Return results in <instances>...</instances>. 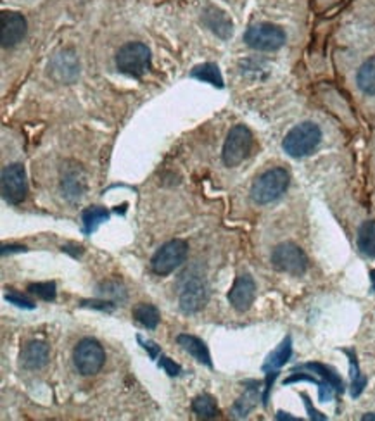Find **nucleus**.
Wrapping results in <instances>:
<instances>
[{"label": "nucleus", "instance_id": "1", "mask_svg": "<svg viewBox=\"0 0 375 421\" xmlns=\"http://www.w3.org/2000/svg\"><path fill=\"white\" fill-rule=\"evenodd\" d=\"M322 142V130L318 124L305 121L299 123L289 133L286 135L282 147H284L286 154L294 159H301L310 155L311 152L317 149Z\"/></svg>", "mask_w": 375, "mask_h": 421}, {"label": "nucleus", "instance_id": "10", "mask_svg": "<svg viewBox=\"0 0 375 421\" xmlns=\"http://www.w3.org/2000/svg\"><path fill=\"white\" fill-rule=\"evenodd\" d=\"M207 299H210V290L205 280L201 276L187 278L180 290V310L185 315H194L206 306Z\"/></svg>", "mask_w": 375, "mask_h": 421}, {"label": "nucleus", "instance_id": "21", "mask_svg": "<svg viewBox=\"0 0 375 421\" xmlns=\"http://www.w3.org/2000/svg\"><path fill=\"white\" fill-rule=\"evenodd\" d=\"M301 368L320 375L327 383L332 385L334 390H336L337 394H342V392H344V383H342V378L337 375L336 370H332V368L325 366V364H320V363H306V364H303Z\"/></svg>", "mask_w": 375, "mask_h": 421}, {"label": "nucleus", "instance_id": "36", "mask_svg": "<svg viewBox=\"0 0 375 421\" xmlns=\"http://www.w3.org/2000/svg\"><path fill=\"white\" fill-rule=\"evenodd\" d=\"M370 282H372V290L375 292V270L370 271Z\"/></svg>", "mask_w": 375, "mask_h": 421}, {"label": "nucleus", "instance_id": "23", "mask_svg": "<svg viewBox=\"0 0 375 421\" xmlns=\"http://www.w3.org/2000/svg\"><path fill=\"white\" fill-rule=\"evenodd\" d=\"M192 411L199 416V418H202V420L217 418V416H218L217 400H214L213 397L207 395V394H202V395L195 397V399L192 400Z\"/></svg>", "mask_w": 375, "mask_h": 421}, {"label": "nucleus", "instance_id": "28", "mask_svg": "<svg viewBox=\"0 0 375 421\" xmlns=\"http://www.w3.org/2000/svg\"><path fill=\"white\" fill-rule=\"evenodd\" d=\"M6 300H9V302L14 304V306L23 307V310H35V304L31 302L30 299L23 297V295L16 294V292H9V294L6 295Z\"/></svg>", "mask_w": 375, "mask_h": 421}, {"label": "nucleus", "instance_id": "20", "mask_svg": "<svg viewBox=\"0 0 375 421\" xmlns=\"http://www.w3.org/2000/svg\"><path fill=\"white\" fill-rule=\"evenodd\" d=\"M107 219H109V211L104 209V207L101 206L87 207V209L82 212L83 231H85L87 235L94 234V231L97 230L104 222H107Z\"/></svg>", "mask_w": 375, "mask_h": 421}, {"label": "nucleus", "instance_id": "12", "mask_svg": "<svg viewBox=\"0 0 375 421\" xmlns=\"http://www.w3.org/2000/svg\"><path fill=\"white\" fill-rule=\"evenodd\" d=\"M256 299V283H254L251 275H241L234 282L232 288L229 292V302L232 304L235 311L244 312L253 306Z\"/></svg>", "mask_w": 375, "mask_h": 421}, {"label": "nucleus", "instance_id": "2", "mask_svg": "<svg viewBox=\"0 0 375 421\" xmlns=\"http://www.w3.org/2000/svg\"><path fill=\"white\" fill-rule=\"evenodd\" d=\"M289 173L284 168H272L254 180L251 197L256 204H270L281 199L289 187Z\"/></svg>", "mask_w": 375, "mask_h": 421}, {"label": "nucleus", "instance_id": "32", "mask_svg": "<svg viewBox=\"0 0 375 421\" xmlns=\"http://www.w3.org/2000/svg\"><path fill=\"white\" fill-rule=\"evenodd\" d=\"M138 342L142 344V347L146 349V351H149V354H151V358L153 359H156L159 356V347L156 346L154 342H151V340H142L141 337H138Z\"/></svg>", "mask_w": 375, "mask_h": 421}, {"label": "nucleus", "instance_id": "30", "mask_svg": "<svg viewBox=\"0 0 375 421\" xmlns=\"http://www.w3.org/2000/svg\"><path fill=\"white\" fill-rule=\"evenodd\" d=\"M301 397H303V400H305V406H306V409H308V415L311 420H315V421H325L327 420V416L322 415V412H318L317 409L311 406V400L308 399V395L301 394Z\"/></svg>", "mask_w": 375, "mask_h": 421}, {"label": "nucleus", "instance_id": "7", "mask_svg": "<svg viewBox=\"0 0 375 421\" xmlns=\"http://www.w3.org/2000/svg\"><path fill=\"white\" fill-rule=\"evenodd\" d=\"M73 361L80 375L92 376L101 371L104 361H106V352L97 340L83 339L75 347Z\"/></svg>", "mask_w": 375, "mask_h": 421}, {"label": "nucleus", "instance_id": "15", "mask_svg": "<svg viewBox=\"0 0 375 421\" xmlns=\"http://www.w3.org/2000/svg\"><path fill=\"white\" fill-rule=\"evenodd\" d=\"M290 356H293V340H290V337H286L281 346L266 358L265 364H263V371L278 370L290 359Z\"/></svg>", "mask_w": 375, "mask_h": 421}, {"label": "nucleus", "instance_id": "19", "mask_svg": "<svg viewBox=\"0 0 375 421\" xmlns=\"http://www.w3.org/2000/svg\"><path fill=\"white\" fill-rule=\"evenodd\" d=\"M358 88L366 95H375V58L366 59L357 75Z\"/></svg>", "mask_w": 375, "mask_h": 421}, {"label": "nucleus", "instance_id": "29", "mask_svg": "<svg viewBox=\"0 0 375 421\" xmlns=\"http://www.w3.org/2000/svg\"><path fill=\"white\" fill-rule=\"evenodd\" d=\"M159 366L168 373L170 376L180 375V366H178V364H175L173 361H171L170 358H166V356H161V359H159Z\"/></svg>", "mask_w": 375, "mask_h": 421}, {"label": "nucleus", "instance_id": "13", "mask_svg": "<svg viewBox=\"0 0 375 421\" xmlns=\"http://www.w3.org/2000/svg\"><path fill=\"white\" fill-rule=\"evenodd\" d=\"M49 363V346L38 340L28 342L21 351V364L26 370H40Z\"/></svg>", "mask_w": 375, "mask_h": 421}, {"label": "nucleus", "instance_id": "35", "mask_svg": "<svg viewBox=\"0 0 375 421\" xmlns=\"http://www.w3.org/2000/svg\"><path fill=\"white\" fill-rule=\"evenodd\" d=\"M363 421H369V420H375V412H369V415H363L362 416Z\"/></svg>", "mask_w": 375, "mask_h": 421}, {"label": "nucleus", "instance_id": "8", "mask_svg": "<svg viewBox=\"0 0 375 421\" xmlns=\"http://www.w3.org/2000/svg\"><path fill=\"white\" fill-rule=\"evenodd\" d=\"M0 190H2V197L7 204H21L26 199V173L23 164L14 163L9 164L2 170L0 176Z\"/></svg>", "mask_w": 375, "mask_h": 421}, {"label": "nucleus", "instance_id": "26", "mask_svg": "<svg viewBox=\"0 0 375 421\" xmlns=\"http://www.w3.org/2000/svg\"><path fill=\"white\" fill-rule=\"evenodd\" d=\"M349 354V370H351V395L353 397H358L363 392V388H365L366 385V378L360 373V366H358L357 359H354V356Z\"/></svg>", "mask_w": 375, "mask_h": 421}, {"label": "nucleus", "instance_id": "27", "mask_svg": "<svg viewBox=\"0 0 375 421\" xmlns=\"http://www.w3.org/2000/svg\"><path fill=\"white\" fill-rule=\"evenodd\" d=\"M28 290H30V294H35V295H37V297H40L42 300H47V302L54 300L55 299V294H58V290H55V283L54 282L31 283V285L28 287Z\"/></svg>", "mask_w": 375, "mask_h": 421}, {"label": "nucleus", "instance_id": "34", "mask_svg": "<svg viewBox=\"0 0 375 421\" xmlns=\"http://www.w3.org/2000/svg\"><path fill=\"white\" fill-rule=\"evenodd\" d=\"M275 418H277V420H290V421H296L298 420V418H294V416L287 415V412H284V411H278Z\"/></svg>", "mask_w": 375, "mask_h": 421}, {"label": "nucleus", "instance_id": "24", "mask_svg": "<svg viewBox=\"0 0 375 421\" xmlns=\"http://www.w3.org/2000/svg\"><path fill=\"white\" fill-rule=\"evenodd\" d=\"M256 403H258V388L249 387L246 390V394L235 403L234 416L235 418H246V416L253 411V408L256 406Z\"/></svg>", "mask_w": 375, "mask_h": 421}, {"label": "nucleus", "instance_id": "3", "mask_svg": "<svg viewBox=\"0 0 375 421\" xmlns=\"http://www.w3.org/2000/svg\"><path fill=\"white\" fill-rule=\"evenodd\" d=\"M116 67L123 75L142 78L151 67V50L141 42L125 43L116 54Z\"/></svg>", "mask_w": 375, "mask_h": 421}, {"label": "nucleus", "instance_id": "16", "mask_svg": "<svg viewBox=\"0 0 375 421\" xmlns=\"http://www.w3.org/2000/svg\"><path fill=\"white\" fill-rule=\"evenodd\" d=\"M206 25L211 28L217 35H220L222 38H227L232 35V21L227 18L225 13H222L217 7H210L206 11Z\"/></svg>", "mask_w": 375, "mask_h": 421}, {"label": "nucleus", "instance_id": "31", "mask_svg": "<svg viewBox=\"0 0 375 421\" xmlns=\"http://www.w3.org/2000/svg\"><path fill=\"white\" fill-rule=\"evenodd\" d=\"M294 382H311V383L320 385V382H317V378H313V376H310V375H303V373H299V375L289 376V378H287L284 382V385H289V383H294Z\"/></svg>", "mask_w": 375, "mask_h": 421}, {"label": "nucleus", "instance_id": "11", "mask_svg": "<svg viewBox=\"0 0 375 421\" xmlns=\"http://www.w3.org/2000/svg\"><path fill=\"white\" fill-rule=\"evenodd\" d=\"M26 35V19L13 11L0 14V42L2 47H14Z\"/></svg>", "mask_w": 375, "mask_h": 421}, {"label": "nucleus", "instance_id": "5", "mask_svg": "<svg viewBox=\"0 0 375 421\" xmlns=\"http://www.w3.org/2000/svg\"><path fill=\"white\" fill-rule=\"evenodd\" d=\"M244 42L254 50L273 52L286 43V33L281 26L272 25V23H259V25L247 28Z\"/></svg>", "mask_w": 375, "mask_h": 421}, {"label": "nucleus", "instance_id": "33", "mask_svg": "<svg viewBox=\"0 0 375 421\" xmlns=\"http://www.w3.org/2000/svg\"><path fill=\"white\" fill-rule=\"evenodd\" d=\"M7 251H9V252H23V251H26V247H21V246H11V247H7V246H4L2 247V254H6Z\"/></svg>", "mask_w": 375, "mask_h": 421}, {"label": "nucleus", "instance_id": "14", "mask_svg": "<svg viewBox=\"0 0 375 421\" xmlns=\"http://www.w3.org/2000/svg\"><path fill=\"white\" fill-rule=\"evenodd\" d=\"M177 342L178 346H182V349L185 352H189L190 356H192L194 359H197L199 363L206 364V366H213V363H211V356H210V349L206 347V344L202 342L201 339H197V337L194 335H187V334H182L177 337Z\"/></svg>", "mask_w": 375, "mask_h": 421}, {"label": "nucleus", "instance_id": "17", "mask_svg": "<svg viewBox=\"0 0 375 421\" xmlns=\"http://www.w3.org/2000/svg\"><path fill=\"white\" fill-rule=\"evenodd\" d=\"M131 315H134L135 322L141 323L147 330H154L159 324V319H161L158 307L147 302H138L137 306L134 307V311H131Z\"/></svg>", "mask_w": 375, "mask_h": 421}, {"label": "nucleus", "instance_id": "6", "mask_svg": "<svg viewBox=\"0 0 375 421\" xmlns=\"http://www.w3.org/2000/svg\"><path fill=\"white\" fill-rule=\"evenodd\" d=\"M272 264L278 271L287 273V275L301 276L308 270V258L296 244L284 242L273 248Z\"/></svg>", "mask_w": 375, "mask_h": 421}, {"label": "nucleus", "instance_id": "22", "mask_svg": "<svg viewBox=\"0 0 375 421\" xmlns=\"http://www.w3.org/2000/svg\"><path fill=\"white\" fill-rule=\"evenodd\" d=\"M190 75H192V78L201 80V82L210 83V85L223 88V78L217 64L206 62V64H201V66H195Z\"/></svg>", "mask_w": 375, "mask_h": 421}, {"label": "nucleus", "instance_id": "4", "mask_svg": "<svg viewBox=\"0 0 375 421\" xmlns=\"http://www.w3.org/2000/svg\"><path fill=\"white\" fill-rule=\"evenodd\" d=\"M251 149H253V135H251L249 128L244 124H237L229 131L225 143H223V163L229 168L239 166L249 155Z\"/></svg>", "mask_w": 375, "mask_h": 421}, {"label": "nucleus", "instance_id": "25", "mask_svg": "<svg viewBox=\"0 0 375 421\" xmlns=\"http://www.w3.org/2000/svg\"><path fill=\"white\" fill-rule=\"evenodd\" d=\"M83 190H85V182L78 178V171H70V173L65 175V178H62V192H65L66 197L80 199Z\"/></svg>", "mask_w": 375, "mask_h": 421}, {"label": "nucleus", "instance_id": "9", "mask_svg": "<svg viewBox=\"0 0 375 421\" xmlns=\"http://www.w3.org/2000/svg\"><path fill=\"white\" fill-rule=\"evenodd\" d=\"M187 251H189V247L183 240H170L168 244H165L156 252L153 261H151V268L156 275H170L185 261Z\"/></svg>", "mask_w": 375, "mask_h": 421}, {"label": "nucleus", "instance_id": "18", "mask_svg": "<svg viewBox=\"0 0 375 421\" xmlns=\"http://www.w3.org/2000/svg\"><path fill=\"white\" fill-rule=\"evenodd\" d=\"M358 248L366 258H375V222L369 219L360 226L357 239Z\"/></svg>", "mask_w": 375, "mask_h": 421}]
</instances>
